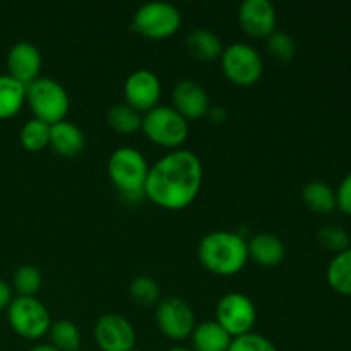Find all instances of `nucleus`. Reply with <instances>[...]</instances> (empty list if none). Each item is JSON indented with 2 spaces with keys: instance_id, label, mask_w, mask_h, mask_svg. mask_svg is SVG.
<instances>
[{
  "instance_id": "obj_34",
  "label": "nucleus",
  "mask_w": 351,
  "mask_h": 351,
  "mask_svg": "<svg viewBox=\"0 0 351 351\" xmlns=\"http://www.w3.org/2000/svg\"><path fill=\"white\" fill-rule=\"evenodd\" d=\"M29 351H58L55 346H51L50 343H41V345H36L33 346Z\"/></svg>"
},
{
  "instance_id": "obj_17",
  "label": "nucleus",
  "mask_w": 351,
  "mask_h": 351,
  "mask_svg": "<svg viewBox=\"0 0 351 351\" xmlns=\"http://www.w3.org/2000/svg\"><path fill=\"white\" fill-rule=\"evenodd\" d=\"M84 132L71 120H60L50 125V146L55 153L62 156H75L84 149Z\"/></svg>"
},
{
  "instance_id": "obj_33",
  "label": "nucleus",
  "mask_w": 351,
  "mask_h": 351,
  "mask_svg": "<svg viewBox=\"0 0 351 351\" xmlns=\"http://www.w3.org/2000/svg\"><path fill=\"white\" fill-rule=\"evenodd\" d=\"M206 115H208L209 119L213 120V122L219 123V122H223V120L226 119V115H228V113H226V110L223 108L221 105H215V106H209V110H208V113H206Z\"/></svg>"
},
{
  "instance_id": "obj_14",
  "label": "nucleus",
  "mask_w": 351,
  "mask_h": 351,
  "mask_svg": "<svg viewBox=\"0 0 351 351\" xmlns=\"http://www.w3.org/2000/svg\"><path fill=\"white\" fill-rule=\"evenodd\" d=\"M7 69L9 75L27 86L40 77L41 53L36 45L31 41H17L7 53Z\"/></svg>"
},
{
  "instance_id": "obj_24",
  "label": "nucleus",
  "mask_w": 351,
  "mask_h": 351,
  "mask_svg": "<svg viewBox=\"0 0 351 351\" xmlns=\"http://www.w3.org/2000/svg\"><path fill=\"white\" fill-rule=\"evenodd\" d=\"M106 122L110 123L112 129H115L117 132L122 134H130L136 132L141 129V123H143V117L137 112L136 108L129 105V103H117L106 113Z\"/></svg>"
},
{
  "instance_id": "obj_1",
  "label": "nucleus",
  "mask_w": 351,
  "mask_h": 351,
  "mask_svg": "<svg viewBox=\"0 0 351 351\" xmlns=\"http://www.w3.org/2000/svg\"><path fill=\"white\" fill-rule=\"evenodd\" d=\"M202 185V163L189 149H175L151 165L144 195L165 209H184L197 197Z\"/></svg>"
},
{
  "instance_id": "obj_6",
  "label": "nucleus",
  "mask_w": 351,
  "mask_h": 351,
  "mask_svg": "<svg viewBox=\"0 0 351 351\" xmlns=\"http://www.w3.org/2000/svg\"><path fill=\"white\" fill-rule=\"evenodd\" d=\"M182 24V14L175 3L167 0L146 2L136 10L132 27L147 38H167L177 33Z\"/></svg>"
},
{
  "instance_id": "obj_22",
  "label": "nucleus",
  "mask_w": 351,
  "mask_h": 351,
  "mask_svg": "<svg viewBox=\"0 0 351 351\" xmlns=\"http://www.w3.org/2000/svg\"><path fill=\"white\" fill-rule=\"evenodd\" d=\"M326 278L336 293L351 297V247L336 254L335 259L329 263Z\"/></svg>"
},
{
  "instance_id": "obj_23",
  "label": "nucleus",
  "mask_w": 351,
  "mask_h": 351,
  "mask_svg": "<svg viewBox=\"0 0 351 351\" xmlns=\"http://www.w3.org/2000/svg\"><path fill=\"white\" fill-rule=\"evenodd\" d=\"M50 336V345L55 346L58 351H77L81 350V332L79 328L72 321L60 319L53 322L48 329Z\"/></svg>"
},
{
  "instance_id": "obj_29",
  "label": "nucleus",
  "mask_w": 351,
  "mask_h": 351,
  "mask_svg": "<svg viewBox=\"0 0 351 351\" xmlns=\"http://www.w3.org/2000/svg\"><path fill=\"white\" fill-rule=\"evenodd\" d=\"M317 240L326 250H331V252H336V254L350 249L348 232L339 225L321 226L317 232Z\"/></svg>"
},
{
  "instance_id": "obj_11",
  "label": "nucleus",
  "mask_w": 351,
  "mask_h": 351,
  "mask_svg": "<svg viewBox=\"0 0 351 351\" xmlns=\"http://www.w3.org/2000/svg\"><path fill=\"white\" fill-rule=\"evenodd\" d=\"M95 338L101 351H130L136 348V331L129 319L105 314L96 321Z\"/></svg>"
},
{
  "instance_id": "obj_32",
  "label": "nucleus",
  "mask_w": 351,
  "mask_h": 351,
  "mask_svg": "<svg viewBox=\"0 0 351 351\" xmlns=\"http://www.w3.org/2000/svg\"><path fill=\"white\" fill-rule=\"evenodd\" d=\"M12 302V288L7 281L0 280V311L7 308Z\"/></svg>"
},
{
  "instance_id": "obj_7",
  "label": "nucleus",
  "mask_w": 351,
  "mask_h": 351,
  "mask_svg": "<svg viewBox=\"0 0 351 351\" xmlns=\"http://www.w3.org/2000/svg\"><path fill=\"white\" fill-rule=\"evenodd\" d=\"M221 69L226 77L239 86H252L261 79L264 62L259 51L249 43L235 41L223 48Z\"/></svg>"
},
{
  "instance_id": "obj_31",
  "label": "nucleus",
  "mask_w": 351,
  "mask_h": 351,
  "mask_svg": "<svg viewBox=\"0 0 351 351\" xmlns=\"http://www.w3.org/2000/svg\"><path fill=\"white\" fill-rule=\"evenodd\" d=\"M336 208L351 216V173L346 175L336 191Z\"/></svg>"
},
{
  "instance_id": "obj_21",
  "label": "nucleus",
  "mask_w": 351,
  "mask_h": 351,
  "mask_svg": "<svg viewBox=\"0 0 351 351\" xmlns=\"http://www.w3.org/2000/svg\"><path fill=\"white\" fill-rule=\"evenodd\" d=\"M26 101V86L21 84L9 74L0 75V120L10 119L19 113Z\"/></svg>"
},
{
  "instance_id": "obj_13",
  "label": "nucleus",
  "mask_w": 351,
  "mask_h": 351,
  "mask_svg": "<svg viewBox=\"0 0 351 351\" xmlns=\"http://www.w3.org/2000/svg\"><path fill=\"white\" fill-rule=\"evenodd\" d=\"M276 7L271 0H243L239 5V23L247 34L267 38L276 27Z\"/></svg>"
},
{
  "instance_id": "obj_2",
  "label": "nucleus",
  "mask_w": 351,
  "mask_h": 351,
  "mask_svg": "<svg viewBox=\"0 0 351 351\" xmlns=\"http://www.w3.org/2000/svg\"><path fill=\"white\" fill-rule=\"evenodd\" d=\"M197 256L208 271L219 276H232L242 271L249 259L247 240L228 230L209 232L199 242Z\"/></svg>"
},
{
  "instance_id": "obj_3",
  "label": "nucleus",
  "mask_w": 351,
  "mask_h": 351,
  "mask_svg": "<svg viewBox=\"0 0 351 351\" xmlns=\"http://www.w3.org/2000/svg\"><path fill=\"white\" fill-rule=\"evenodd\" d=\"M147 161L139 149L130 146H120L110 154L108 175L120 194L129 201H139L144 195Z\"/></svg>"
},
{
  "instance_id": "obj_35",
  "label": "nucleus",
  "mask_w": 351,
  "mask_h": 351,
  "mask_svg": "<svg viewBox=\"0 0 351 351\" xmlns=\"http://www.w3.org/2000/svg\"><path fill=\"white\" fill-rule=\"evenodd\" d=\"M167 351H192V350L184 348V346H173V348H170V350H167Z\"/></svg>"
},
{
  "instance_id": "obj_10",
  "label": "nucleus",
  "mask_w": 351,
  "mask_h": 351,
  "mask_svg": "<svg viewBox=\"0 0 351 351\" xmlns=\"http://www.w3.org/2000/svg\"><path fill=\"white\" fill-rule=\"evenodd\" d=\"M156 322L163 335L177 341L189 338L195 328L194 312L180 297H167L158 302Z\"/></svg>"
},
{
  "instance_id": "obj_36",
  "label": "nucleus",
  "mask_w": 351,
  "mask_h": 351,
  "mask_svg": "<svg viewBox=\"0 0 351 351\" xmlns=\"http://www.w3.org/2000/svg\"><path fill=\"white\" fill-rule=\"evenodd\" d=\"M130 351H143V350H137V348H134V350H130Z\"/></svg>"
},
{
  "instance_id": "obj_25",
  "label": "nucleus",
  "mask_w": 351,
  "mask_h": 351,
  "mask_svg": "<svg viewBox=\"0 0 351 351\" xmlns=\"http://www.w3.org/2000/svg\"><path fill=\"white\" fill-rule=\"evenodd\" d=\"M19 139L24 149L33 151V153L41 151L50 144V125L40 119L27 120L21 129Z\"/></svg>"
},
{
  "instance_id": "obj_18",
  "label": "nucleus",
  "mask_w": 351,
  "mask_h": 351,
  "mask_svg": "<svg viewBox=\"0 0 351 351\" xmlns=\"http://www.w3.org/2000/svg\"><path fill=\"white\" fill-rule=\"evenodd\" d=\"M185 47L199 60H215L223 53V43L209 27H195L185 38Z\"/></svg>"
},
{
  "instance_id": "obj_27",
  "label": "nucleus",
  "mask_w": 351,
  "mask_h": 351,
  "mask_svg": "<svg viewBox=\"0 0 351 351\" xmlns=\"http://www.w3.org/2000/svg\"><path fill=\"white\" fill-rule=\"evenodd\" d=\"M130 297L137 302L139 305H154L160 302V285L156 283V280H153L151 276L146 274H141V276L134 278L130 281Z\"/></svg>"
},
{
  "instance_id": "obj_19",
  "label": "nucleus",
  "mask_w": 351,
  "mask_h": 351,
  "mask_svg": "<svg viewBox=\"0 0 351 351\" xmlns=\"http://www.w3.org/2000/svg\"><path fill=\"white\" fill-rule=\"evenodd\" d=\"M191 336L195 351H226L233 339L216 321L195 324Z\"/></svg>"
},
{
  "instance_id": "obj_8",
  "label": "nucleus",
  "mask_w": 351,
  "mask_h": 351,
  "mask_svg": "<svg viewBox=\"0 0 351 351\" xmlns=\"http://www.w3.org/2000/svg\"><path fill=\"white\" fill-rule=\"evenodd\" d=\"M7 319L10 328L26 339L41 338L51 326L50 312L36 297L12 298L7 307Z\"/></svg>"
},
{
  "instance_id": "obj_12",
  "label": "nucleus",
  "mask_w": 351,
  "mask_h": 351,
  "mask_svg": "<svg viewBox=\"0 0 351 351\" xmlns=\"http://www.w3.org/2000/svg\"><path fill=\"white\" fill-rule=\"evenodd\" d=\"M123 93H125L127 103L132 108H136L137 112H141V110L147 112V110L154 108L160 101V77L149 69H137V71L130 72L129 77L125 79Z\"/></svg>"
},
{
  "instance_id": "obj_15",
  "label": "nucleus",
  "mask_w": 351,
  "mask_h": 351,
  "mask_svg": "<svg viewBox=\"0 0 351 351\" xmlns=\"http://www.w3.org/2000/svg\"><path fill=\"white\" fill-rule=\"evenodd\" d=\"M171 99H173V108L187 120L201 119L211 106L208 91L194 79L178 81L171 93Z\"/></svg>"
},
{
  "instance_id": "obj_28",
  "label": "nucleus",
  "mask_w": 351,
  "mask_h": 351,
  "mask_svg": "<svg viewBox=\"0 0 351 351\" xmlns=\"http://www.w3.org/2000/svg\"><path fill=\"white\" fill-rule=\"evenodd\" d=\"M266 48L276 60L290 62L297 53V43L293 38L285 31L274 29L269 36L266 38Z\"/></svg>"
},
{
  "instance_id": "obj_26",
  "label": "nucleus",
  "mask_w": 351,
  "mask_h": 351,
  "mask_svg": "<svg viewBox=\"0 0 351 351\" xmlns=\"http://www.w3.org/2000/svg\"><path fill=\"white\" fill-rule=\"evenodd\" d=\"M41 271L33 264H23L14 273V290L19 297H34L41 288Z\"/></svg>"
},
{
  "instance_id": "obj_30",
  "label": "nucleus",
  "mask_w": 351,
  "mask_h": 351,
  "mask_svg": "<svg viewBox=\"0 0 351 351\" xmlns=\"http://www.w3.org/2000/svg\"><path fill=\"white\" fill-rule=\"evenodd\" d=\"M226 351H278V348L266 336L250 331L247 335L233 338Z\"/></svg>"
},
{
  "instance_id": "obj_20",
  "label": "nucleus",
  "mask_w": 351,
  "mask_h": 351,
  "mask_svg": "<svg viewBox=\"0 0 351 351\" xmlns=\"http://www.w3.org/2000/svg\"><path fill=\"white\" fill-rule=\"evenodd\" d=\"M302 201L311 211L328 215L336 209V191L321 180H312L302 189Z\"/></svg>"
},
{
  "instance_id": "obj_5",
  "label": "nucleus",
  "mask_w": 351,
  "mask_h": 351,
  "mask_svg": "<svg viewBox=\"0 0 351 351\" xmlns=\"http://www.w3.org/2000/svg\"><path fill=\"white\" fill-rule=\"evenodd\" d=\"M141 129L153 143L165 147H177L187 139L189 120L184 119L173 106L156 105L144 113Z\"/></svg>"
},
{
  "instance_id": "obj_37",
  "label": "nucleus",
  "mask_w": 351,
  "mask_h": 351,
  "mask_svg": "<svg viewBox=\"0 0 351 351\" xmlns=\"http://www.w3.org/2000/svg\"><path fill=\"white\" fill-rule=\"evenodd\" d=\"M77 351H88V350H77Z\"/></svg>"
},
{
  "instance_id": "obj_9",
  "label": "nucleus",
  "mask_w": 351,
  "mask_h": 351,
  "mask_svg": "<svg viewBox=\"0 0 351 351\" xmlns=\"http://www.w3.org/2000/svg\"><path fill=\"white\" fill-rule=\"evenodd\" d=\"M257 321L256 304L240 291L226 293L216 305V322L232 338L252 331Z\"/></svg>"
},
{
  "instance_id": "obj_4",
  "label": "nucleus",
  "mask_w": 351,
  "mask_h": 351,
  "mask_svg": "<svg viewBox=\"0 0 351 351\" xmlns=\"http://www.w3.org/2000/svg\"><path fill=\"white\" fill-rule=\"evenodd\" d=\"M26 101L34 119L47 122L48 125L65 120L71 106L69 93L57 79L38 77L26 86Z\"/></svg>"
},
{
  "instance_id": "obj_16",
  "label": "nucleus",
  "mask_w": 351,
  "mask_h": 351,
  "mask_svg": "<svg viewBox=\"0 0 351 351\" xmlns=\"http://www.w3.org/2000/svg\"><path fill=\"white\" fill-rule=\"evenodd\" d=\"M247 250H249V257H252L257 264L266 267L278 266L285 259V254H287V247H285L283 240L276 233L269 232L254 235L247 242Z\"/></svg>"
}]
</instances>
